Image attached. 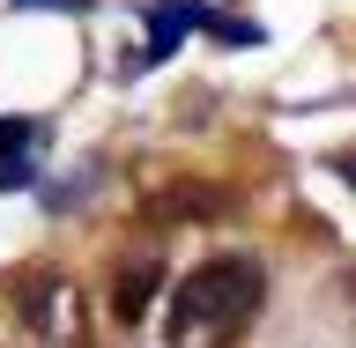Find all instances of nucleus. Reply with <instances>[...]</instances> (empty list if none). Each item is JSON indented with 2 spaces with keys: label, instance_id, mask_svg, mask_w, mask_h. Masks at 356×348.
Segmentation results:
<instances>
[{
  "label": "nucleus",
  "instance_id": "nucleus-1",
  "mask_svg": "<svg viewBox=\"0 0 356 348\" xmlns=\"http://www.w3.org/2000/svg\"><path fill=\"white\" fill-rule=\"evenodd\" d=\"M260 260H245V252H216V260H200L193 274H178L171 289V311H163V341L171 348H230L252 319H260Z\"/></svg>",
  "mask_w": 356,
  "mask_h": 348
},
{
  "label": "nucleus",
  "instance_id": "nucleus-2",
  "mask_svg": "<svg viewBox=\"0 0 356 348\" xmlns=\"http://www.w3.org/2000/svg\"><path fill=\"white\" fill-rule=\"evenodd\" d=\"M8 348H89V311L67 274H22L8 289Z\"/></svg>",
  "mask_w": 356,
  "mask_h": 348
},
{
  "label": "nucleus",
  "instance_id": "nucleus-3",
  "mask_svg": "<svg viewBox=\"0 0 356 348\" xmlns=\"http://www.w3.org/2000/svg\"><path fill=\"white\" fill-rule=\"evenodd\" d=\"M193 30H208V8H200V0H149V44H141L134 74H141V67H156V60H171Z\"/></svg>",
  "mask_w": 356,
  "mask_h": 348
},
{
  "label": "nucleus",
  "instance_id": "nucleus-4",
  "mask_svg": "<svg viewBox=\"0 0 356 348\" xmlns=\"http://www.w3.org/2000/svg\"><path fill=\"white\" fill-rule=\"evenodd\" d=\"M38 178V119H0V193Z\"/></svg>",
  "mask_w": 356,
  "mask_h": 348
},
{
  "label": "nucleus",
  "instance_id": "nucleus-5",
  "mask_svg": "<svg viewBox=\"0 0 356 348\" xmlns=\"http://www.w3.org/2000/svg\"><path fill=\"white\" fill-rule=\"evenodd\" d=\"M156 289H163V267H156V260H134V267H127V282H119V319H127V326L149 311Z\"/></svg>",
  "mask_w": 356,
  "mask_h": 348
},
{
  "label": "nucleus",
  "instance_id": "nucleus-6",
  "mask_svg": "<svg viewBox=\"0 0 356 348\" xmlns=\"http://www.w3.org/2000/svg\"><path fill=\"white\" fill-rule=\"evenodd\" d=\"M22 8H60V15H89L97 0H22Z\"/></svg>",
  "mask_w": 356,
  "mask_h": 348
},
{
  "label": "nucleus",
  "instance_id": "nucleus-7",
  "mask_svg": "<svg viewBox=\"0 0 356 348\" xmlns=\"http://www.w3.org/2000/svg\"><path fill=\"white\" fill-rule=\"evenodd\" d=\"M341 178H349V185H356V156H341Z\"/></svg>",
  "mask_w": 356,
  "mask_h": 348
}]
</instances>
